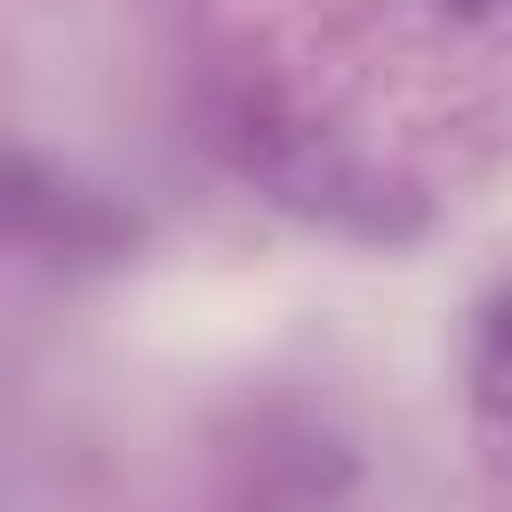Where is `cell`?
Returning <instances> with one entry per match:
<instances>
[{
    "label": "cell",
    "instance_id": "1",
    "mask_svg": "<svg viewBox=\"0 0 512 512\" xmlns=\"http://www.w3.org/2000/svg\"><path fill=\"white\" fill-rule=\"evenodd\" d=\"M272 184H280V200H288V208L328 216V224H352V232H376V240H400V232H416V224H424V208H416L392 176L352 168L344 152H296Z\"/></svg>",
    "mask_w": 512,
    "mask_h": 512
},
{
    "label": "cell",
    "instance_id": "2",
    "mask_svg": "<svg viewBox=\"0 0 512 512\" xmlns=\"http://www.w3.org/2000/svg\"><path fill=\"white\" fill-rule=\"evenodd\" d=\"M8 224L24 240H40V248H64V256H112V248L136 240V224L120 208H104L96 192L48 176L40 160H16L8 168Z\"/></svg>",
    "mask_w": 512,
    "mask_h": 512
},
{
    "label": "cell",
    "instance_id": "3",
    "mask_svg": "<svg viewBox=\"0 0 512 512\" xmlns=\"http://www.w3.org/2000/svg\"><path fill=\"white\" fill-rule=\"evenodd\" d=\"M440 8H448V16H488L496 0H440Z\"/></svg>",
    "mask_w": 512,
    "mask_h": 512
}]
</instances>
